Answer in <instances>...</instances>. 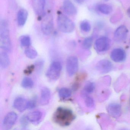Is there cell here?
<instances>
[{"label": "cell", "mask_w": 130, "mask_h": 130, "mask_svg": "<svg viewBox=\"0 0 130 130\" xmlns=\"http://www.w3.org/2000/svg\"><path fill=\"white\" fill-rule=\"evenodd\" d=\"M42 114L41 112L35 111L29 112L26 115L29 121L33 124H37L39 123L42 118Z\"/></svg>", "instance_id": "17"}, {"label": "cell", "mask_w": 130, "mask_h": 130, "mask_svg": "<svg viewBox=\"0 0 130 130\" xmlns=\"http://www.w3.org/2000/svg\"><path fill=\"white\" fill-rule=\"evenodd\" d=\"M35 68V65H31L27 67V68L24 70V73L26 75H29L33 72Z\"/></svg>", "instance_id": "32"}, {"label": "cell", "mask_w": 130, "mask_h": 130, "mask_svg": "<svg viewBox=\"0 0 130 130\" xmlns=\"http://www.w3.org/2000/svg\"><path fill=\"white\" fill-rule=\"evenodd\" d=\"M53 118L55 123L65 127L71 124L75 119V116L71 109L59 107L55 112Z\"/></svg>", "instance_id": "1"}, {"label": "cell", "mask_w": 130, "mask_h": 130, "mask_svg": "<svg viewBox=\"0 0 130 130\" xmlns=\"http://www.w3.org/2000/svg\"><path fill=\"white\" fill-rule=\"evenodd\" d=\"M128 30L124 25L118 27L114 33V40L116 42H120L124 41L127 36Z\"/></svg>", "instance_id": "10"}, {"label": "cell", "mask_w": 130, "mask_h": 130, "mask_svg": "<svg viewBox=\"0 0 130 130\" xmlns=\"http://www.w3.org/2000/svg\"><path fill=\"white\" fill-rule=\"evenodd\" d=\"M28 17V12L25 9L20 10L17 13V22L18 25L22 26L25 24Z\"/></svg>", "instance_id": "18"}, {"label": "cell", "mask_w": 130, "mask_h": 130, "mask_svg": "<svg viewBox=\"0 0 130 130\" xmlns=\"http://www.w3.org/2000/svg\"><path fill=\"white\" fill-rule=\"evenodd\" d=\"M57 23L59 30L63 33H71L73 31L75 28L73 22L63 14H60L58 17Z\"/></svg>", "instance_id": "3"}, {"label": "cell", "mask_w": 130, "mask_h": 130, "mask_svg": "<svg viewBox=\"0 0 130 130\" xmlns=\"http://www.w3.org/2000/svg\"><path fill=\"white\" fill-rule=\"evenodd\" d=\"M74 1L79 4H82L85 2L86 0H74Z\"/></svg>", "instance_id": "33"}, {"label": "cell", "mask_w": 130, "mask_h": 130, "mask_svg": "<svg viewBox=\"0 0 130 130\" xmlns=\"http://www.w3.org/2000/svg\"><path fill=\"white\" fill-rule=\"evenodd\" d=\"M97 9L101 13L105 15H108L112 11V7L108 4H102L97 6Z\"/></svg>", "instance_id": "20"}, {"label": "cell", "mask_w": 130, "mask_h": 130, "mask_svg": "<svg viewBox=\"0 0 130 130\" xmlns=\"http://www.w3.org/2000/svg\"><path fill=\"white\" fill-rule=\"evenodd\" d=\"M62 70V65L58 61L52 62L46 72V75L50 80L56 81L60 76Z\"/></svg>", "instance_id": "4"}, {"label": "cell", "mask_w": 130, "mask_h": 130, "mask_svg": "<svg viewBox=\"0 0 130 130\" xmlns=\"http://www.w3.org/2000/svg\"><path fill=\"white\" fill-rule=\"evenodd\" d=\"M85 103L86 106L89 108H92L95 105L93 99L92 97L87 96L85 98Z\"/></svg>", "instance_id": "28"}, {"label": "cell", "mask_w": 130, "mask_h": 130, "mask_svg": "<svg viewBox=\"0 0 130 130\" xmlns=\"http://www.w3.org/2000/svg\"><path fill=\"white\" fill-rule=\"evenodd\" d=\"M51 98V92L47 87H44L41 91L40 103L43 106L48 105L50 102Z\"/></svg>", "instance_id": "15"}, {"label": "cell", "mask_w": 130, "mask_h": 130, "mask_svg": "<svg viewBox=\"0 0 130 130\" xmlns=\"http://www.w3.org/2000/svg\"><path fill=\"white\" fill-rule=\"evenodd\" d=\"M21 85L22 87L25 89H31L34 86V83L31 78L28 77H25L23 78L22 80Z\"/></svg>", "instance_id": "23"}, {"label": "cell", "mask_w": 130, "mask_h": 130, "mask_svg": "<svg viewBox=\"0 0 130 130\" xmlns=\"http://www.w3.org/2000/svg\"><path fill=\"white\" fill-rule=\"evenodd\" d=\"M110 47V41L106 37H102L98 39L95 42L94 47L98 52L106 51Z\"/></svg>", "instance_id": "8"}, {"label": "cell", "mask_w": 130, "mask_h": 130, "mask_svg": "<svg viewBox=\"0 0 130 130\" xmlns=\"http://www.w3.org/2000/svg\"><path fill=\"white\" fill-rule=\"evenodd\" d=\"M35 13L39 18L45 16V0H31Z\"/></svg>", "instance_id": "7"}, {"label": "cell", "mask_w": 130, "mask_h": 130, "mask_svg": "<svg viewBox=\"0 0 130 130\" xmlns=\"http://www.w3.org/2000/svg\"><path fill=\"white\" fill-rule=\"evenodd\" d=\"M72 92L68 88H61L58 91V95L60 98L63 99H67L71 96Z\"/></svg>", "instance_id": "21"}, {"label": "cell", "mask_w": 130, "mask_h": 130, "mask_svg": "<svg viewBox=\"0 0 130 130\" xmlns=\"http://www.w3.org/2000/svg\"><path fill=\"white\" fill-rule=\"evenodd\" d=\"M104 1H109V0H104Z\"/></svg>", "instance_id": "35"}, {"label": "cell", "mask_w": 130, "mask_h": 130, "mask_svg": "<svg viewBox=\"0 0 130 130\" xmlns=\"http://www.w3.org/2000/svg\"><path fill=\"white\" fill-rule=\"evenodd\" d=\"M107 109L109 115L114 118H118L121 116V107L119 104L111 103L108 105Z\"/></svg>", "instance_id": "13"}, {"label": "cell", "mask_w": 130, "mask_h": 130, "mask_svg": "<svg viewBox=\"0 0 130 130\" xmlns=\"http://www.w3.org/2000/svg\"><path fill=\"white\" fill-rule=\"evenodd\" d=\"M29 121L27 119L26 116H22L20 119V123L22 127L25 128L27 127Z\"/></svg>", "instance_id": "29"}, {"label": "cell", "mask_w": 130, "mask_h": 130, "mask_svg": "<svg viewBox=\"0 0 130 130\" xmlns=\"http://www.w3.org/2000/svg\"><path fill=\"white\" fill-rule=\"evenodd\" d=\"M44 61H43L41 60H39L36 61L35 66V68H36L37 71L39 72H41L42 70V68L44 67Z\"/></svg>", "instance_id": "30"}, {"label": "cell", "mask_w": 130, "mask_h": 130, "mask_svg": "<svg viewBox=\"0 0 130 130\" xmlns=\"http://www.w3.org/2000/svg\"><path fill=\"white\" fill-rule=\"evenodd\" d=\"M95 89V85L94 83L91 82H88L84 86V92L86 94H90L92 93Z\"/></svg>", "instance_id": "24"}, {"label": "cell", "mask_w": 130, "mask_h": 130, "mask_svg": "<svg viewBox=\"0 0 130 130\" xmlns=\"http://www.w3.org/2000/svg\"><path fill=\"white\" fill-rule=\"evenodd\" d=\"M20 42L22 46L28 47L31 45V39L28 36H23L20 38Z\"/></svg>", "instance_id": "26"}, {"label": "cell", "mask_w": 130, "mask_h": 130, "mask_svg": "<svg viewBox=\"0 0 130 130\" xmlns=\"http://www.w3.org/2000/svg\"><path fill=\"white\" fill-rule=\"evenodd\" d=\"M54 20L52 16L48 15L45 16L41 24L42 31L44 35H49L54 29Z\"/></svg>", "instance_id": "6"}, {"label": "cell", "mask_w": 130, "mask_h": 130, "mask_svg": "<svg viewBox=\"0 0 130 130\" xmlns=\"http://www.w3.org/2000/svg\"><path fill=\"white\" fill-rule=\"evenodd\" d=\"M79 68V63L77 58L70 56L68 58L66 62L67 73L70 76H72L77 72Z\"/></svg>", "instance_id": "5"}, {"label": "cell", "mask_w": 130, "mask_h": 130, "mask_svg": "<svg viewBox=\"0 0 130 130\" xmlns=\"http://www.w3.org/2000/svg\"><path fill=\"white\" fill-rule=\"evenodd\" d=\"M28 101L25 98L18 97L13 102V106L15 109L20 112L24 111L27 109Z\"/></svg>", "instance_id": "14"}, {"label": "cell", "mask_w": 130, "mask_h": 130, "mask_svg": "<svg viewBox=\"0 0 130 130\" xmlns=\"http://www.w3.org/2000/svg\"><path fill=\"white\" fill-rule=\"evenodd\" d=\"M63 7L64 10L68 15H74L76 13V8L70 0H64Z\"/></svg>", "instance_id": "16"}, {"label": "cell", "mask_w": 130, "mask_h": 130, "mask_svg": "<svg viewBox=\"0 0 130 130\" xmlns=\"http://www.w3.org/2000/svg\"><path fill=\"white\" fill-rule=\"evenodd\" d=\"M127 13L128 17L130 18V7H129L127 10Z\"/></svg>", "instance_id": "34"}, {"label": "cell", "mask_w": 130, "mask_h": 130, "mask_svg": "<svg viewBox=\"0 0 130 130\" xmlns=\"http://www.w3.org/2000/svg\"><path fill=\"white\" fill-rule=\"evenodd\" d=\"M80 28L83 31L88 32L91 30V25L87 20H84L80 23Z\"/></svg>", "instance_id": "25"}, {"label": "cell", "mask_w": 130, "mask_h": 130, "mask_svg": "<svg viewBox=\"0 0 130 130\" xmlns=\"http://www.w3.org/2000/svg\"><path fill=\"white\" fill-rule=\"evenodd\" d=\"M0 47L6 52H10L12 51L9 26L6 21L4 19L0 21Z\"/></svg>", "instance_id": "2"}, {"label": "cell", "mask_w": 130, "mask_h": 130, "mask_svg": "<svg viewBox=\"0 0 130 130\" xmlns=\"http://www.w3.org/2000/svg\"><path fill=\"white\" fill-rule=\"evenodd\" d=\"M9 58L6 52H3L0 54V65L3 69H6L10 65Z\"/></svg>", "instance_id": "19"}, {"label": "cell", "mask_w": 130, "mask_h": 130, "mask_svg": "<svg viewBox=\"0 0 130 130\" xmlns=\"http://www.w3.org/2000/svg\"><path fill=\"white\" fill-rule=\"evenodd\" d=\"M36 103L35 100H31L28 101L27 109H32L36 106Z\"/></svg>", "instance_id": "31"}, {"label": "cell", "mask_w": 130, "mask_h": 130, "mask_svg": "<svg viewBox=\"0 0 130 130\" xmlns=\"http://www.w3.org/2000/svg\"><path fill=\"white\" fill-rule=\"evenodd\" d=\"M93 39L91 37H87L85 39L83 43V47L85 49H89L92 47Z\"/></svg>", "instance_id": "27"}, {"label": "cell", "mask_w": 130, "mask_h": 130, "mask_svg": "<svg viewBox=\"0 0 130 130\" xmlns=\"http://www.w3.org/2000/svg\"><path fill=\"white\" fill-rule=\"evenodd\" d=\"M111 58L116 62H121L124 61L126 58V54L123 49L116 48L112 50L110 55Z\"/></svg>", "instance_id": "12"}, {"label": "cell", "mask_w": 130, "mask_h": 130, "mask_svg": "<svg viewBox=\"0 0 130 130\" xmlns=\"http://www.w3.org/2000/svg\"><path fill=\"white\" fill-rule=\"evenodd\" d=\"M25 54L26 56L29 59H34L38 56V52L34 48L29 47H26L25 51Z\"/></svg>", "instance_id": "22"}, {"label": "cell", "mask_w": 130, "mask_h": 130, "mask_svg": "<svg viewBox=\"0 0 130 130\" xmlns=\"http://www.w3.org/2000/svg\"><path fill=\"white\" fill-rule=\"evenodd\" d=\"M17 115L14 112H9L4 117L3 126L5 130L10 129L14 125L17 119Z\"/></svg>", "instance_id": "9"}, {"label": "cell", "mask_w": 130, "mask_h": 130, "mask_svg": "<svg viewBox=\"0 0 130 130\" xmlns=\"http://www.w3.org/2000/svg\"><path fill=\"white\" fill-rule=\"evenodd\" d=\"M112 68V63L108 60H101L97 63L96 65V69L101 73H108L111 70Z\"/></svg>", "instance_id": "11"}]
</instances>
